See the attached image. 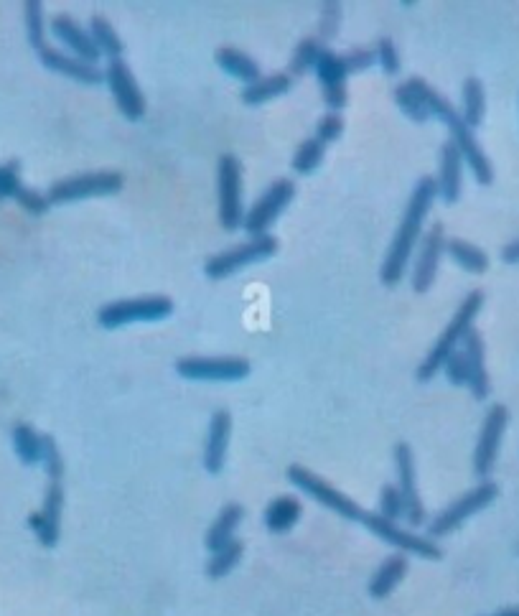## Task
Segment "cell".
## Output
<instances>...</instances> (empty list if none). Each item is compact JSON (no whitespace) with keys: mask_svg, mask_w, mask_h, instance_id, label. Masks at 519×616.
<instances>
[{"mask_svg":"<svg viewBox=\"0 0 519 616\" xmlns=\"http://www.w3.org/2000/svg\"><path fill=\"white\" fill-rule=\"evenodd\" d=\"M436 199H438L436 179H433V176H420L413 186L408 207L402 212L400 224H397V232L390 242V250H387L385 260H382L380 268L382 286L395 288L402 280V275L408 270V263L413 260L415 250H418L420 240H423V224L425 219H428Z\"/></svg>","mask_w":519,"mask_h":616,"instance_id":"6da1fadb","label":"cell"},{"mask_svg":"<svg viewBox=\"0 0 519 616\" xmlns=\"http://www.w3.org/2000/svg\"><path fill=\"white\" fill-rule=\"evenodd\" d=\"M413 79H415V87H418L420 97H423L425 107H428L430 118H438L443 125H446L448 133H451V143L458 148V153H461V158H464L466 166L471 168L474 179L479 181L481 186L492 184V181H494L492 161H489V158H486V153L481 151L479 140L474 138V130H471L469 125L464 123L461 112L453 110L451 102H448L443 95H438V92L433 90L428 82H423L420 77H413Z\"/></svg>","mask_w":519,"mask_h":616,"instance_id":"7a4b0ae2","label":"cell"},{"mask_svg":"<svg viewBox=\"0 0 519 616\" xmlns=\"http://www.w3.org/2000/svg\"><path fill=\"white\" fill-rule=\"evenodd\" d=\"M481 308H484V293L481 291H471L469 296L461 301V306L456 308L453 319L448 321L443 334L438 336V342L433 344V349H430V352L425 354L423 362H420V367H418L420 382L433 380V377L443 370L446 359L451 357L458 347H461V339L466 336V331L474 329V321H476V316H479Z\"/></svg>","mask_w":519,"mask_h":616,"instance_id":"3957f363","label":"cell"},{"mask_svg":"<svg viewBox=\"0 0 519 616\" xmlns=\"http://www.w3.org/2000/svg\"><path fill=\"white\" fill-rule=\"evenodd\" d=\"M288 482H291L296 489H301V492L306 494V497H311L313 502L324 504L326 510H331L334 515L344 517V520L359 522V525L367 527L369 517H372V512L362 510L354 499H349L344 492L331 487L326 479H321L319 474H313V471L306 469V466H298V464L288 466Z\"/></svg>","mask_w":519,"mask_h":616,"instance_id":"277c9868","label":"cell"},{"mask_svg":"<svg viewBox=\"0 0 519 616\" xmlns=\"http://www.w3.org/2000/svg\"><path fill=\"white\" fill-rule=\"evenodd\" d=\"M217 207L224 232H240L245 224L242 207V163L235 153H222L217 161Z\"/></svg>","mask_w":519,"mask_h":616,"instance_id":"5b68a950","label":"cell"},{"mask_svg":"<svg viewBox=\"0 0 519 616\" xmlns=\"http://www.w3.org/2000/svg\"><path fill=\"white\" fill-rule=\"evenodd\" d=\"M173 314V301L166 296L130 298V301H112L97 311V324L107 331L123 329L128 324H156Z\"/></svg>","mask_w":519,"mask_h":616,"instance_id":"8992f818","label":"cell"},{"mask_svg":"<svg viewBox=\"0 0 519 616\" xmlns=\"http://www.w3.org/2000/svg\"><path fill=\"white\" fill-rule=\"evenodd\" d=\"M278 247V240H275V235H270V232L263 237H250V240L242 242V245H235L229 247V250L212 255V258L204 263V273H207L209 280H224L229 278V275H235L237 270L247 268V265L263 263V260L273 258Z\"/></svg>","mask_w":519,"mask_h":616,"instance_id":"52a82bcc","label":"cell"},{"mask_svg":"<svg viewBox=\"0 0 519 616\" xmlns=\"http://www.w3.org/2000/svg\"><path fill=\"white\" fill-rule=\"evenodd\" d=\"M123 184L125 179L120 171H92V174H79L56 181L46 191V199H49V204L82 202V199H95V196L118 194Z\"/></svg>","mask_w":519,"mask_h":616,"instance_id":"ba28073f","label":"cell"},{"mask_svg":"<svg viewBox=\"0 0 519 616\" xmlns=\"http://www.w3.org/2000/svg\"><path fill=\"white\" fill-rule=\"evenodd\" d=\"M497 494H499L497 484L489 482V479L481 482L479 487H474L471 492H466L464 497H458L456 502L448 504L441 515L433 517V522L428 525V538L436 540L443 538V535H451V532L458 530L469 517H474L476 512L486 510V507L497 499Z\"/></svg>","mask_w":519,"mask_h":616,"instance_id":"9c48e42d","label":"cell"},{"mask_svg":"<svg viewBox=\"0 0 519 616\" xmlns=\"http://www.w3.org/2000/svg\"><path fill=\"white\" fill-rule=\"evenodd\" d=\"M296 196V184L291 179H278L265 189V194L252 204L245 212V224L242 230L250 237H263L268 235V230L278 222L280 214L288 209V204L293 202Z\"/></svg>","mask_w":519,"mask_h":616,"instance_id":"30bf717a","label":"cell"},{"mask_svg":"<svg viewBox=\"0 0 519 616\" xmlns=\"http://www.w3.org/2000/svg\"><path fill=\"white\" fill-rule=\"evenodd\" d=\"M250 370L245 357H184L176 362V372L184 380L199 382H240Z\"/></svg>","mask_w":519,"mask_h":616,"instance_id":"8fae6325","label":"cell"},{"mask_svg":"<svg viewBox=\"0 0 519 616\" xmlns=\"http://www.w3.org/2000/svg\"><path fill=\"white\" fill-rule=\"evenodd\" d=\"M507 423H509L507 405L497 403L486 410L484 423H481L479 441H476V448H474V474L479 476L481 482H486V476L492 474L494 464H497L499 446H502Z\"/></svg>","mask_w":519,"mask_h":616,"instance_id":"7c38bea8","label":"cell"},{"mask_svg":"<svg viewBox=\"0 0 519 616\" xmlns=\"http://www.w3.org/2000/svg\"><path fill=\"white\" fill-rule=\"evenodd\" d=\"M395 471H397V492L402 497V520L410 527H420L425 522L423 499L418 494V476H415V456L408 443H395Z\"/></svg>","mask_w":519,"mask_h":616,"instance_id":"4fadbf2b","label":"cell"},{"mask_svg":"<svg viewBox=\"0 0 519 616\" xmlns=\"http://www.w3.org/2000/svg\"><path fill=\"white\" fill-rule=\"evenodd\" d=\"M105 84L110 87V95L130 123L146 118V97L140 92L138 82H135L133 72L123 59H112L105 69Z\"/></svg>","mask_w":519,"mask_h":616,"instance_id":"5bb4252c","label":"cell"},{"mask_svg":"<svg viewBox=\"0 0 519 616\" xmlns=\"http://www.w3.org/2000/svg\"><path fill=\"white\" fill-rule=\"evenodd\" d=\"M446 230L443 224H433L428 232L420 240L418 250H415V263H413V275H410V283H413L415 293H428L433 280H436L438 263H441L443 252H446Z\"/></svg>","mask_w":519,"mask_h":616,"instance_id":"9a60e30c","label":"cell"},{"mask_svg":"<svg viewBox=\"0 0 519 616\" xmlns=\"http://www.w3.org/2000/svg\"><path fill=\"white\" fill-rule=\"evenodd\" d=\"M62 510H64V489L62 482H49V489L44 494L41 510L28 515V527L36 535L44 548H56L59 535H62Z\"/></svg>","mask_w":519,"mask_h":616,"instance_id":"2e32d148","label":"cell"},{"mask_svg":"<svg viewBox=\"0 0 519 616\" xmlns=\"http://www.w3.org/2000/svg\"><path fill=\"white\" fill-rule=\"evenodd\" d=\"M6 199H13L18 207L26 209V212L34 214V217L46 214L51 207L46 194H41V191H36V189H31V186L23 184L21 163L18 161L0 163V202H6Z\"/></svg>","mask_w":519,"mask_h":616,"instance_id":"e0dca14e","label":"cell"},{"mask_svg":"<svg viewBox=\"0 0 519 616\" xmlns=\"http://www.w3.org/2000/svg\"><path fill=\"white\" fill-rule=\"evenodd\" d=\"M34 51L39 54L41 64H44L49 72L62 74V77L74 79V82L87 84V87H97V84L105 82V72H102V69H97L95 64L82 62V59L67 54V51L54 49V46H49V44H41L39 49H34Z\"/></svg>","mask_w":519,"mask_h":616,"instance_id":"ac0fdd59","label":"cell"},{"mask_svg":"<svg viewBox=\"0 0 519 616\" xmlns=\"http://www.w3.org/2000/svg\"><path fill=\"white\" fill-rule=\"evenodd\" d=\"M51 34H54V39L59 41L64 49H69V54L97 67V62H100V51H97L90 31L79 26L72 16H64L62 13V16L51 18Z\"/></svg>","mask_w":519,"mask_h":616,"instance_id":"d6986e66","label":"cell"},{"mask_svg":"<svg viewBox=\"0 0 519 616\" xmlns=\"http://www.w3.org/2000/svg\"><path fill=\"white\" fill-rule=\"evenodd\" d=\"M436 194L443 204H456L461 196V184H464V158L458 153L451 140L441 146V158H438V176Z\"/></svg>","mask_w":519,"mask_h":616,"instance_id":"ffe728a7","label":"cell"},{"mask_svg":"<svg viewBox=\"0 0 519 616\" xmlns=\"http://www.w3.org/2000/svg\"><path fill=\"white\" fill-rule=\"evenodd\" d=\"M229 436H232V415L227 410H217L209 420L207 443H204V469L212 476L222 474L224 464H227V448Z\"/></svg>","mask_w":519,"mask_h":616,"instance_id":"44dd1931","label":"cell"},{"mask_svg":"<svg viewBox=\"0 0 519 616\" xmlns=\"http://www.w3.org/2000/svg\"><path fill=\"white\" fill-rule=\"evenodd\" d=\"M461 352L466 357V367H469V390L476 400H486L489 398V375H486V364H484V339L476 329L466 331V336L461 339Z\"/></svg>","mask_w":519,"mask_h":616,"instance_id":"7402d4cb","label":"cell"},{"mask_svg":"<svg viewBox=\"0 0 519 616\" xmlns=\"http://www.w3.org/2000/svg\"><path fill=\"white\" fill-rule=\"evenodd\" d=\"M408 555L405 553H392L390 558L382 560V566L372 573L369 578V596L372 599H387V596L400 586V581L408 576Z\"/></svg>","mask_w":519,"mask_h":616,"instance_id":"603a6c76","label":"cell"},{"mask_svg":"<svg viewBox=\"0 0 519 616\" xmlns=\"http://www.w3.org/2000/svg\"><path fill=\"white\" fill-rule=\"evenodd\" d=\"M242 520H245V507H242V504L237 502L224 504L222 510H219V515L214 517L212 527L207 530V538H204L209 553H217L219 548L232 543V540H235V530L240 527Z\"/></svg>","mask_w":519,"mask_h":616,"instance_id":"cb8c5ba5","label":"cell"},{"mask_svg":"<svg viewBox=\"0 0 519 616\" xmlns=\"http://www.w3.org/2000/svg\"><path fill=\"white\" fill-rule=\"evenodd\" d=\"M301 512L303 507L296 497H291V494H280V497H275L273 502L265 507L263 522L273 535H285V532H291L293 527L298 525Z\"/></svg>","mask_w":519,"mask_h":616,"instance_id":"d4e9b609","label":"cell"},{"mask_svg":"<svg viewBox=\"0 0 519 616\" xmlns=\"http://www.w3.org/2000/svg\"><path fill=\"white\" fill-rule=\"evenodd\" d=\"M214 62L219 64V69H222L227 77L237 79V82H242L247 87V84L257 82L260 79V67H257V62L252 59V56H247L245 51L240 49H232V46H224V49H219L217 54H214Z\"/></svg>","mask_w":519,"mask_h":616,"instance_id":"484cf974","label":"cell"},{"mask_svg":"<svg viewBox=\"0 0 519 616\" xmlns=\"http://www.w3.org/2000/svg\"><path fill=\"white\" fill-rule=\"evenodd\" d=\"M291 87V74H270V77H260L257 82L247 84L240 97L247 107H260L265 102L275 100V97L285 95V92H291Z\"/></svg>","mask_w":519,"mask_h":616,"instance_id":"4316f807","label":"cell"},{"mask_svg":"<svg viewBox=\"0 0 519 616\" xmlns=\"http://www.w3.org/2000/svg\"><path fill=\"white\" fill-rule=\"evenodd\" d=\"M486 115V92L481 79L469 77L464 82V90H461V118L469 125L471 130L479 128L484 123Z\"/></svg>","mask_w":519,"mask_h":616,"instance_id":"83f0119b","label":"cell"},{"mask_svg":"<svg viewBox=\"0 0 519 616\" xmlns=\"http://www.w3.org/2000/svg\"><path fill=\"white\" fill-rule=\"evenodd\" d=\"M13 451H16L18 461H21L23 466H36L41 464V448H44V436L41 433H36L34 426H28V423H18L16 428H13Z\"/></svg>","mask_w":519,"mask_h":616,"instance_id":"f1b7e54d","label":"cell"},{"mask_svg":"<svg viewBox=\"0 0 519 616\" xmlns=\"http://www.w3.org/2000/svg\"><path fill=\"white\" fill-rule=\"evenodd\" d=\"M446 252L448 258L453 260V263L458 265V268H464L466 273H486V268H489V258H486V252L481 250V247L471 245V242L466 240H448L446 242Z\"/></svg>","mask_w":519,"mask_h":616,"instance_id":"f546056e","label":"cell"},{"mask_svg":"<svg viewBox=\"0 0 519 616\" xmlns=\"http://www.w3.org/2000/svg\"><path fill=\"white\" fill-rule=\"evenodd\" d=\"M313 74H316V79H319L321 92L334 90V87H346V77H349V72H346V67H344V59L336 56L331 49H326V46L321 49L319 59H316Z\"/></svg>","mask_w":519,"mask_h":616,"instance_id":"4dcf8cb0","label":"cell"},{"mask_svg":"<svg viewBox=\"0 0 519 616\" xmlns=\"http://www.w3.org/2000/svg\"><path fill=\"white\" fill-rule=\"evenodd\" d=\"M87 31H90L100 56H107V62H112V59H123V41H120L118 31L110 26L107 18L95 16L90 21V28H87Z\"/></svg>","mask_w":519,"mask_h":616,"instance_id":"1f68e13d","label":"cell"},{"mask_svg":"<svg viewBox=\"0 0 519 616\" xmlns=\"http://www.w3.org/2000/svg\"><path fill=\"white\" fill-rule=\"evenodd\" d=\"M395 102L402 110V115H408L413 123H428L430 120V112L428 107H425L423 97H420L418 87H415V79H408L405 84H397Z\"/></svg>","mask_w":519,"mask_h":616,"instance_id":"d6a6232c","label":"cell"},{"mask_svg":"<svg viewBox=\"0 0 519 616\" xmlns=\"http://www.w3.org/2000/svg\"><path fill=\"white\" fill-rule=\"evenodd\" d=\"M242 553H245V545H242L240 540H232V543H227L224 548H219L217 553H212V558H209L207 576L212 578V581L229 576V573L237 568V563H240Z\"/></svg>","mask_w":519,"mask_h":616,"instance_id":"836d02e7","label":"cell"},{"mask_svg":"<svg viewBox=\"0 0 519 616\" xmlns=\"http://www.w3.org/2000/svg\"><path fill=\"white\" fill-rule=\"evenodd\" d=\"M324 156H326L324 143H321V140H316V138H308V140H303L301 146L296 148L291 166H293V171H296V174L308 176V174H313V171H316L321 163H324Z\"/></svg>","mask_w":519,"mask_h":616,"instance_id":"e575fe53","label":"cell"},{"mask_svg":"<svg viewBox=\"0 0 519 616\" xmlns=\"http://www.w3.org/2000/svg\"><path fill=\"white\" fill-rule=\"evenodd\" d=\"M321 49L324 46L319 44L316 39H303L301 44L296 46V51H293V59H291V77H303L306 72H313V67H316V59H319Z\"/></svg>","mask_w":519,"mask_h":616,"instance_id":"d590c367","label":"cell"},{"mask_svg":"<svg viewBox=\"0 0 519 616\" xmlns=\"http://www.w3.org/2000/svg\"><path fill=\"white\" fill-rule=\"evenodd\" d=\"M26 11H23V18H26V36H28V44L34 46V49H39L41 44H46V21H44V8H41V3H36V0H31V3H26Z\"/></svg>","mask_w":519,"mask_h":616,"instance_id":"8d00e7d4","label":"cell"},{"mask_svg":"<svg viewBox=\"0 0 519 616\" xmlns=\"http://www.w3.org/2000/svg\"><path fill=\"white\" fill-rule=\"evenodd\" d=\"M41 466H44L49 482H62L64 476V459L62 451L56 446L51 436H44V448H41Z\"/></svg>","mask_w":519,"mask_h":616,"instance_id":"74e56055","label":"cell"},{"mask_svg":"<svg viewBox=\"0 0 519 616\" xmlns=\"http://www.w3.org/2000/svg\"><path fill=\"white\" fill-rule=\"evenodd\" d=\"M402 497L400 492H397L395 484H385V487L380 489V502H377V515L385 517V520L397 522L402 517Z\"/></svg>","mask_w":519,"mask_h":616,"instance_id":"f35d334b","label":"cell"},{"mask_svg":"<svg viewBox=\"0 0 519 616\" xmlns=\"http://www.w3.org/2000/svg\"><path fill=\"white\" fill-rule=\"evenodd\" d=\"M374 59H377V64H380L387 74H397L402 67L400 51H397L395 41L387 39V36H382V39L377 41V46H374Z\"/></svg>","mask_w":519,"mask_h":616,"instance_id":"ab89813d","label":"cell"},{"mask_svg":"<svg viewBox=\"0 0 519 616\" xmlns=\"http://www.w3.org/2000/svg\"><path fill=\"white\" fill-rule=\"evenodd\" d=\"M441 372L446 375V380L451 382V385H456V387L469 385V367H466V357L461 349H456V352L446 359Z\"/></svg>","mask_w":519,"mask_h":616,"instance_id":"60d3db41","label":"cell"},{"mask_svg":"<svg viewBox=\"0 0 519 616\" xmlns=\"http://www.w3.org/2000/svg\"><path fill=\"white\" fill-rule=\"evenodd\" d=\"M341 133H344V120H341L339 115H334V112H326L324 118L319 120V125H316V135H313V138L321 140L324 146H329V143L341 138Z\"/></svg>","mask_w":519,"mask_h":616,"instance_id":"b9f144b4","label":"cell"},{"mask_svg":"<svg viewBox=\"0 0 519 616\" xmlns=\"http://www.w3.org/2000/svg\"><path fill=\"white\" fill-rule=\"evenodd\" d=\"M341 59H344V67L349 74L367 72V69H372L374 64H377L372 49H354V51H349V54L341 56Z\"/></svg>","mask_w":519,"mask_h":616,"instance_id":"7bdbcfd3","label":"cell"},{"mask_svg":"<svg viewBox=\"0 0 519 616\" xmlns=\"http://www.w3.org/2000/svg\"><path fill=\"white\" fill-rule=\"evenodd\" d=\"M336 23H339V6H326L321 13V28L326 31V36L334 34Z\"/></svg>","mask_w":519,"mask_h":616,"instance_id":"ee69618b","label":"cell"},{"mask_svg":"<svg viewBox=\"0 0 519 616\" xmlns=\"http://www.w3.org/2000/svg\"><path fill=\"white\" fill-rule=\"evenodd\" d=\"M502 260L509 265H519V240L509 242L507 247L502 250Z\"/></svg>","mask_w":519,"mask_h":616,"instance_id":"f6af8a7d","label":"cell"},{"mask_svg":"<svg viewBox=\"0 0 519 616\" xmlns=\"http://www.w3.org/2000/svg\"><path fill=\"white\" fill-rule=\"evenodd\" d=\"M494 616H519V606H509V609H499Z\"/></svg>","mask_w":519,"mask_h":616,"instance_id":"bcb514c9","label":"cell"}]
</instances>
